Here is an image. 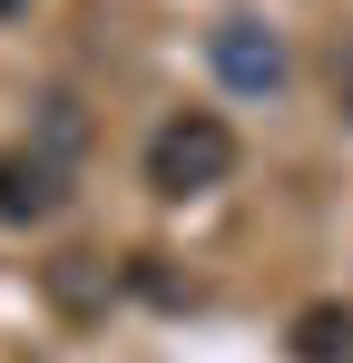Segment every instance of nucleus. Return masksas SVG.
<instances>
[{"mask_svg":"<svg viewBox=\"0 0 353 363\" xmlns=\"http://www.w3.org/2000/svg\"><path fill=\"white\" fill-rule=\"evenodd\" d=\"M226 167H235V128L216 108L157 118V138H147V186L157 196H206V186H226Z\"/></svg>","mask_w":353,"mask_h":363,"instance_id":"obj_1","label":"nucleus"},{"mask_svg":"<svg viewBox=\"0 0 353 363\" xmlns=\"http://www.w3.org/2000/svg\"><path fill=\"white\" fill-rule=\"evenodd\" d=\"M59 196H69V167L50 147H10L0 157V226H40V216H59Z\"/></svg>","mask_w":353,"mask_h":363,"instance_id":"obj_2","label":"nucleus"},{"mask_svg":"<svg viewBox=\"0 0 353 363\" xmlns=\"http://www.w3.org/2000/svg\"><path fill=\"white\" fill-rule=\"evenodd\" d=\"M216 69H226V89H245V99H275L285 89V40L255 30V20H216Z\"/></svg>","mask_w":353,"mask_h":363,"instance_id":"obj_3","label":"nucleus"},{"mask_svg":"<svg viewBox=\"0 0 353 363\" xmlns=\"http://www.w3.org/2000/svg\"><path fill=\"white\" fill-rule=\"evenodd\" d=\"M294 363H353V314L344 304H304L294 314Z\"/></svg>","mask_w":353,"mask_h":363,"instance_id":"obj_4","label":"nucleus"},{"mask_svg":"<svg viewBox=\"0 0 353 363\" xmlns=\"http://www.w3.org/2000/svg\"><path fill=\"white\" fill-rule=\"evenodd\" d=\"M20 10H30V0H0V20H20Z\"/></svg>","mask_w":353,"mask_h":363,"instance_id":"obj_5","label":"nucleus"}]
</instances>
